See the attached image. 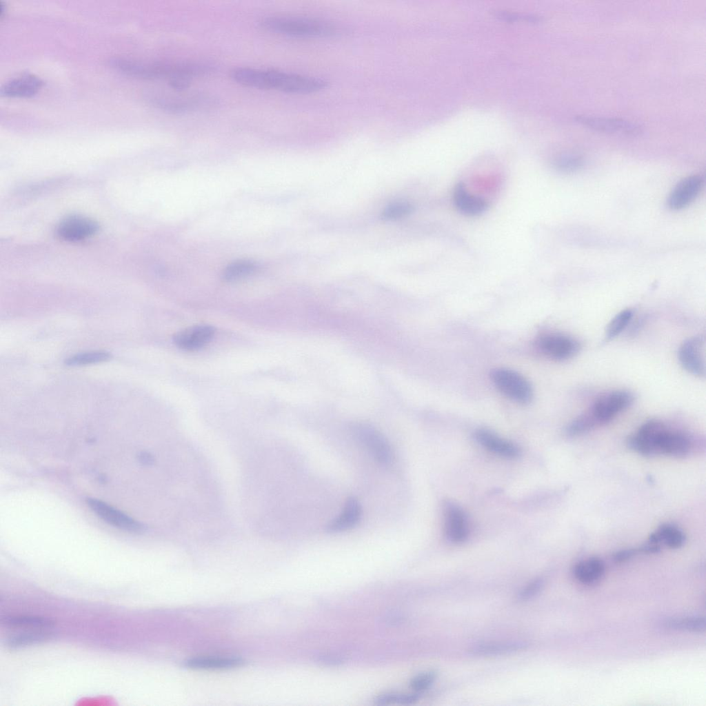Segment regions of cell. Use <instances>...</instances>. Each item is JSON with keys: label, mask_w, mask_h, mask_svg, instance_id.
<instances>
[{"label": "cell", "mask_w": 706, "mask_h": 706, "mask_svg": "<svg viewBox=\"0 0 706 706\" xmlns=\"http://www.w3.org/2000/svg\"><path fill=\"white\" fill-rule=\"evenodd\" d=\"M627 444L643 455L665 454L676 456L687 455L691 445L685 435L668 430L656 420L649 421L641 426L636 434L627 439Z\"/></svg>", "instance_id": "obj_2"}, {"label": "cell", "mask_w": 706, "mask_h": 706, "mask_svg": "<svg viewBox=\"0 0 706 706\" xmlns=\"http://www.w3.org/2000/svg\"><path fill=\"white\" fill-rule=\"evenodd\" d=\"M256 266L248 260H239L230 264L223 272V279L228 281H234L243 279L253 273Z\"/></svg>", "instance_id": "obj_27"}, {"label": "cell", "mask_w": 706, "mask_h": 706, "mask_svg": "<svg viewBox=\"0 0 706 706\" xmlns=\"http://www.w3.org/2000/svg\"><path fill=\"white\" fill-rule=\"evenodd\" d=\"M87 503L99 517L115 527L134 533L144 531L142 523L101 500L89 498Z\"/></svg>", "instance_id": "obj_9"}, {"label": "cell", "mask_w": 706, "mask_h": 706, "mask_svg": "<svg viewBox=\"0 0 706 706\" xmlns=\"http://www.w3.org/2000/svg\"><path fill=\"white\" fill-rule=\"evenodd\" d=\"M444 527L446 537L452 543H462L467 537L469 528L463 510L452 502L444 505Z\"/></svg>", "instance_id": "obj_11"}, {"label": "cell", "mask_w": 706, "mask_h": 706, "mask_svg": "<svg viewBox=\"0 0 706 706\" xmlns=\"http://www.w3.org/2000/svg\"><path fill=\"white\" fill-rule=\"evenodd\" d=\"M319 660L321 661V663H323L325 664V663L326 664H330V665H337L338 663H341V662L338 658H336L334 656H321Z\"/></svg>", "instance_id": "obj_38"}, {"label": "cell", "mask_w": 706, "mask_h": 706, "mask_svg": "<svg viewBox=\"0 0 706 706\" xmlns=\"http://www.w3.org/2000/svg\"><path fill=\"white\" fill-rule=\"evenodd\" d=\"M157 108L172 114H183L211 105L212 100L208 97L196 96L189 98H175L154 96L150 98Z\"/></svg>", "instance_id": "obj_13"}, {"label": "cell", "mask_w": 706, "mask_h": 706, "mask_svg": "<svg viewBox=\"0 0 706 706\" xmlns=\"http://www.w3.org/2000/svg\"><path fill=\"white\" fill-rule=\"evenodd\" d=\"M355 439L380 463L387 465L392 460L391 447L384 436L370 425L356 423L351 427Z\"/></svg>", "instance_id": "obj_5"}, {"label": "cell", "mask_w": 706, "mask_h": 706, "mask_svg": "<svg viewBox=\"0 0 706 706\" xmlns=\"http://www.w3.org/2000/svg\"><path fill=\"white\" fill-rule=\"evenodd\" d=\"M639 552L638 549H627L618 551L614 555V560L617 563L624 562L635 556Z\"/></svg>", "instance_id": "obj_36"}, {"label": "cell", "mask_w": 706, "mask_h": 706, "mask_svg": "<svg viewBox=\"0 0 706 706\" xmlns=\"http://www.w3.org/2000/svg\"><path fill=\"white\" fill-rule=\"evenodd\" d=\"M192 79L187 77H177L169 81L170 86L176 90H183L188 88L191 83Z\"/></svg>", "instance_id": "obj_37"}, {"label": "cell", "mask_w": 706, "mask_h": 706, "mask_svg": "<svg viewBox=\"0 0 706 706\" xmlns=\"http://www.w3.org/2000/svg\"><path fill=\"white\" fill-rule=\"evenodd\" d=\"M576 119L589 128L602 132L636 134L642 130L639 125L622 119L577 116Z\"/></svg>", "instance_id": "obj_16"}, {"label": "cell", "mask_w": 706, "mask_h": 706, "mask_svg": "<svg viewBox=\"0 0 706 706\" xmlns=\"http://www.w3.org/2000/svg\"><path fill=\"white\" fill-rule=\"evenodd\" d=\"M583 164V160L580 157L575 155H565L558 158L555 163L557 169L562 172H572Z\"/></svg>", "instance_id": "obj_33"}, {"label": "cell", "mask_w": 706, "mask_h": 706, "mask_svg": "<svg viewBox=\"0 0 706 706\" xmlns=\"http://www.w3.org/2000/svg\"><path fill=\"white\" fill-rule=\"evenodd\" d=\"M474 437L483 447L497 455L506 458H515L520 454V450L516 445L500 438L490 430H478L474 434Z\"/></svg>", "instance_id": "obj_17"}, {"label": "cell", "mask_w": 706, "mask_h": 706, "mask_svg": "<svg viewBox=\"0 0 706 706\" xmlns=\"http://www.w3.org/2000/svg\"><path fill=\"white\" fill-rule=\"evenodd\" d=\"M260 23L269 31L294 37H325L336 32L335 28L327 23L304 18L270 17Z\"/></svg>", "instance_id": "obj_3"}, {"label": "cell", "mask_w": 706, "mask_h": 706, "mask_svg": "<svg viewBox=\"0 0 706 706\" xmlns=\"http://www.w3.org/2000/svg\"><path fill=\"white\" fill-rule=\"evenodd\" d=\"M412 210V205L407 201H394L385 207L381 214V218L386 221L396 220L407 216Z\"/></svg>", "instance_id": "obj_31"}, {"label": "cell", "mask_w": 706, "mask_h": 706, "mask_svg": "<svg viewBox=\"0 0 706 706\" xmlns=\"http://www.w3.org/2000/svg\"><path fill=\"white\" fill-rule=\"evenodd\" d=\"M53 633L48 630H36L15 634L7 639L6 644L12 648H18L43 643L50 640Z\"/></svg>", "instance_id": "obj_25"}, {"label": "cell", "mask_w": 706, "mask_h": 706, "mask_svg": "<svg viewBox=\"0 0 706 706\" xmlns=\"http://www.w3.org/2000/svg\"><path fill=\"white\" fill-rule=\"evenodd\" d=\"M665 625L672 629L702 633L705 631V619L702 616H687L667 620Z\"/></svg>", "instance_id": "obj_26"}, {"label": "cell", "mask_w": 706, "mask_h": 706, "mask_svg": "<svg viewBox=\"0 0 706 706\" xmlns=\"http://www.w3.org/2000/svg\"><path fill=\"white\" fill-rule=\"evenodd\" d=\"M703 184L699 175H692L681 180L672 190L668 205L672 210H680L689 205L698 195Z\"/></svg>", "instance_id": "obj_15"}, {"label": "cell", "mask_w": 706, "mask_h": 706, "mask_svg": "<svg viewBox=\"0 0 706 706\" xmlns=\"http://www.w3.org/2000/svg\"><path fill=\"white\" fill-rule=\"evenodd\" d=\"M417 694H399L395 693H387L380 695L376 698L375 702L378 705H389L393 703L411 704L418 700Z\"/></svg>", "instance_id": "obj_32"}, {"label": "cell", "mask_w": 706, "mask_h": 706, "mask_svg": "<svg viewBox=\"0 0 706 706\" xmlns=\"http://www.w3.org/2000/svg\"><path fill=\"white\" fill-rule=\"evenodd\" d=\"M214 329L209 325H196L178 332L173 338L174 344L186 351L197 350L208 344L214 334Z\"/></svg>", "instance_id": "obj_14"}, {"label": "cell", "mask_w": 706, "mask_h": 706, "mask_svg": "<svg viewBox=\"0 0 706 706\" xmlns=\"http://www.w3.org/2000/svg\"><path fill=\"white\" fill-rule=\"evenodd\" d=\"M633 316L631 309H625L614 316L607 325L605 338L611 340L619 335L627 326Z\"/></svg>", "instance_id": "obj_28"}, {"label": "cell", "mask_w": 706, "mask_h": 706, "mask_svg": "<svg viewBox=\"0 0 706 706\" xmlns=\"http://www.w3.org/2000/svg\"><path fill=\"white\" fill-rule=\"evenodd\" d=\"M705 340L696 336L685 340L680 346L678 359L683 367L699 377L705 376Z\"/></svg>", "instance_id": "obj_8"}, {"label": "cell", "mask_w": 706, "mask_h": 706, "mask_svg": "<svg viewBox=\"0 0 706 706\" xmlns=\"http://www.w3.org/2000/svg\"><path fill=\"white\" fill-rule=\"evenodd\" d=\"M99 230L94 220L82 216H71L63 219L57 229L60 239L67 241H79L94 234Z\"/></svg>", "instance_id": "obj_10"}, {"label": "cell", "mask_w": 706, "mask_h": 706, "mask_svg": "<svg viewBox=\"0 0 706 706\" xmlns=\"http://www.w3.org/2000/svg\"><path fill=\"white\" fill-rule=\"evenodd\" d=\"M243 660L228 657H199L186 661L185 665L192 669H219L241 666Z\"/></svg>", "instance_id": "obj_21"}, {"label": "cell", "mask_w": 706, "mask_h": 706, "mask_svg": "<svg viewBox=\"0 0 706 706\" xmlns=\"http://www.w3.org/2000/svg\"><path fill=\"white\" fill-rule=\"evenodd\" d=\"M634 399V394L629 391L614 390L599 396L589 410L598 424L605 423L628 407Z\"/></svg>", "instance_id": "obj_6"}, {"label": "cell", "mask_w": 706, "mask_h": 706, "mask_svg": "<svg viewBox=\"0 0 706 706\" xmlns=\"http://www.w3.org/2000/svg\"><path fill=\"white\" fill-rule=\"evenodd\" d=\"M603 561L592 557L577 563L574 567L575 578L582 583L592 584L599 581L605 574Z\"/></svg>", "instance_id": "obj_20"}, {"label": "cell", "mask_w": 706, "mask_h": 706, "mask_svg": "<svg viewBox=\"0 0 706 706\" xmlns=\"http://www.w3.org/2000/svg\"><path fill=\"white\" fill-rule=\"evenodd\" d=\"M43 81L38 76L28 72L19 74L3 83L1 94L9 97H30L41 88Z\"/></svg>", "instance_id": "obj_12"}, {"label": "cell", "mask_w": 706, "mask_h": 706, "mask_svg": "<svg viewBox=\"0 0 706 706\" xmlns=\"http://www.w3.org/2000/svg\"><path fill=\"white\" fill-rule=\"evenodd\" d=\"M598 424L597 421L589 410L578 416L569 425L567 428V433L571 436L583 434Z\"/></svg>", "instance_id": "obj_30"}, {"label": "cell", "mask_w": 706, "mask_h": 706, "mask_svg": "<svg viewBox=\"0 0 706 706\" xmlns=\"http://www.w3.org/2000/svg\"><path fill=\"white\" fill-rule=\"evenodd\" d=\"M453 198L456 209L465 215H480L487 208V204L483 199L470 193L462 183L456 185Z\"/></svg>", "instance_id": "obj_18"}, {"label": "cell", "mask_w": 706, "mask_h": 706, "mask_svg": "<svg viewBox=\"0 0 706 706\" xmlns=\"http://www.w3.org/2000/svg\"><path fill=\"white\" fill-rule=\"evenodd\" d=\"M494 385L508 398L520 403H527L532 398V388L521 374L510 369L498 367L490 374Z\"/></svg>", "instance_id": "obj_4"}, {"label": "cell", "mask_w": 706, "mask_h": 706, "mask_svg": "<svg viewBox=\"0 0 706 706\" xmlns=\"http://www.w3.org/2000/svg\"><path fill=\"white\" fill-rule=\"evenodd\" d=\"M361 516V507L358 500L350 497L347 499L341 514L327 524L326 530L332 533L348 530L359 523Z\"/></svg>", "instance_id": "obj_19"}, {"label": "cell", "mask_w": 706, "mask_h": 706, "mask_svg": "<svg viewBox=\"0 0 706 706\" xmlns=\"http://www.w3.org/2000/svg\"><path fill=\"white\" fill-rule=\"evenodd\" d=\"M542 578H536L529 583L519 594L518 598L521 600H527L538 593L543 586Z\"/></svg>", "instance_id": "obj_35"}, {"label": "cell", "mask_w": 706, "mask_h": 706, "mask_svg": "<svg viewBox=\"0 0 706 706\" xmlns=\"http://www.w3.org/2000/svg\"><path fill=\"white\" fill-rule=\"evenodd\" d=\"M527 646L523 642L483 643L472 647L470 652L476 656H496L523 650Z\"/></svg>", "instance_id": "obj_23"}, {"label": "cell", "mask_w": 706, "mask_h": 706, "mask_svg": "<svg viewBox=\"0 0 706 706\" xmlns=\"http://www.w3.org/2000/svg\"><path fill=\"white\" fill-rule=\"evenodd\" d=\"M435 678L436 674L434 672L423 673L412 679L410 686L415 691H423L428 688L434 681Z\"/></svg>", "instance_id": "obj_34"}, {"label": "cell", "mask_w": 706, "mask_h": 706, "mask_svg": "<svg viewBox=\"0 0 706 706\" xmlns=\"http://www.w3.org/2000/svg\"><path fill=\"white\" fill-rule=\"evenodd\" d=\"M685 540V537L683 532L669 524L661 525L649 538V543L658 545L663 542L665 545L673 549L680 547L684 544Z\"/></svg>", "instance_id": "obj_22"}, {"label": "cell", "mask_w": 706, "mask_h": 706, "mask_svg": "<svg viewBox=\"0 0 706 706\" xmlns=\"http://www.w3.org/2000/svg\"><path fill=\"white\" fill-rule=\"evenodd\" d=\"M537 346L546 356L557 361L570 359L581 349V343L577 339L561 333L542 335L537 341Z\"/></svg>", "instance_id": "obj_7"}, {"label": "cell", "mask_w": 706, "mask_h": 706, "mask_svg": "<svg viewBox=\"0 0 706 706\" xmlns=\"http://www.w3.org/2000/svg\"><path fill=\"white\" fill-rule=\"evenodd\" d=\"M232 79L243 86L276 90L290 93H310L327 86V82L316 78L278 70L236 68L230 72Z\"/></svg>", "instance_id": "obj_1"}, {"label": "cell", "mask_w": 706, "mask_h": 706, "mask_svg": "<svg viewBox=\"0 0 706 706\" xmlns=\"http://www.w3.org/2000/svg\"><path fill=\"white\" fill-rule=\"evenodd\" d=\"M1 623L10 627H33L48 629L54 625V621L38 616H6L1 617Z\"/></svg>", "instance_id": "obj_24"}, {"label": "cell", "mask_w": 706, "mask_h": 706, "mask_svg": "<svg viewBox=\"0 0 706 706\" xmlns=\"http://www.w3.org/2000/svg\"><path fill=\"white\" fill-rule=\"evenodd\" d=\"M111 358V355L103 351L89 352L78 354L68 358L65 363L67 365H84L92 363H97L107 361Z\"/></svg>", "instance_id": "obj_29"}]
</instances>
